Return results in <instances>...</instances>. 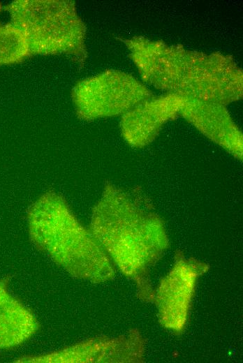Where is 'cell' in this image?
I'll return each instance as SVG.
<instances>
[{
	"label": "cell",
	"instance_id": "cell-1",
	"mask_svg": "<svg viewBox=\"0 0 243 363\" xmlns=\"http://www.w3.org/2000/svg\"><path fill=\"white\" fill-rule=\"evenodd\" d=\"M6 10L10 24L26 35L31 55L67 54L84 59L85 29L74 1L17 0Z\"/></svg>",
	"mask_w": 243,
	"mask_h": 363
},
{
	"label": "cell",
	"instance_id": "cell-2",
	"mask_svg": "<svg viewBox=\"0 0 243 363\" xmlns=\"http://www.w3.org/2000/svg\"><path fill=\"white\" fill-rule=\"evenodd\" d=\"M134 92L125 75L109 71L78 82L71 96L78 114L89 118L119 112L129 105Z\"/></svg>",
	"mask_w": 243,
	"mask_h": 363
},
{
	"label": "cell",
	"instance_id": "cell-3",
	"mask_svg": "<svg viewBox=\"0 0 243 363\" xmlns=\"http://www.w3.org/2000/svg\"><path fill=\"white\" fill-rule=\"evenodd\" d=\"M36 329L31 313L0 283V348L21 343Z\"/></svg>",
	"mask_w": 243,
	"mask_h": 363
},
{
	"label": "cell",
	"instance_id": "cell-4",
	"mask_svg": "<svg viewBox=\"0 0 243 363\" xmlns=\"http://www.w3.org/2000/svg\"><path fill=\"white\" fill-rule=\"evenodd\" d=\"M31 55L28 39L21 29L12 24L0 25V65L17 64Z\"/></svg>",
	"mask_w": 243,
	"mask_h": 363
},
{
	"label": "cell",
	"instance_id": "cell-5",
	"mask_svg": "<svg viewBox=\"0 0 243 363\" xmlns=\"http://www.w3.org/2000/svg\"><path fill=\"white\" fill-rule=\"evenodd\" d=\"M1 8H2V7H1V5L0 4V11L1 10Z\"/></svg>",
	"mask_w": 243,
	"mask_h": 363
}]
</instances>
